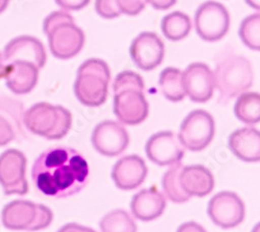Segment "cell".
I'll return each instance as SVG.
<instances>
[{
    "mask_svg": "<svg viewBox=\"0 0 260 232\" xmlns=\"http://www.w3.org/2000/svg\"><path fill=\"white\" fill-rule=\"evenodd\" d=\"M90 169L77 150L55 146L36 159L31 178L38 191L47 197L62 199L78 194L89 182Z\"/></svg>",
    "mask_w": 260,
    "mask_h": 232,
    "instance_id": "obj_1",
    "label": "cell"
},
{
    "mask_svg": "<svg viewBox=\"0 0 260 232\" xmlns=\"http://www.w3.org/2000/svg\"><path fill=\"white\" fill-rule=\"evenodd\" d=\"M114 113L124 125H139L149 115L143 77L134 71H123L113 84Z\"/></svg>",
    "mask_w": 260,
    "mask_h": 232,
    "instance_id": "obj_2",
    "label": "cell"
},
{
    "mask_svg": "<svg viewBox=\"0 0 260 232\" xmlns=\"http://www.w3.org/2000/svg\"><path fill=\"white\" fill-rule=\"evenodd\" d=\"M213 76L214 87L220 94V103H228L231 99L247 92L254 81L250 60L231 52L224 53L218 59Z\"/></svg>",
    "mask_w": 260,
    "mask_h": 232,
    "instance_id": "obj_3",
    "label": "cell"
},
{
    "mask_svg": "<svg viewBox=\"0 0 260 232\" xmlns=\"http://www.w3.org/2000/svg\"><path fill=\"white\" fill-rule=\"evenodd\" d=\"M43 30L48 38L50 51L56 58L70 59L77 55L84 46V32L66 11L48 15L44 20Z\"/></svg>",
    "mask_w": 260,
    "mask_h": 232,
    "instance_id": "obj_4",
    "label": "cell"
},
{
    "mask_svg": "<svg viewBox=\"0 0 260 232\" xmlns=\"http://www.w3.org/2000/svg\"><path fill=\"white\" fill-rule=\"evenodd\" d=\"M111 70L100 58H90L78 68L74 93L78 101L89 108H98L108 96Z\"/></svg>",
    "mask_w": 260,
    "mask_h": 232,
    "instance_id": "obj_5",
    "label": "cell"
},
{
    "mask_svg": "<svg viewBox=\"0 0 260 232\" xmlns=\"http://www.w3.org/2000/svg\"><path fill=\"white\" fill-rule=\"evenodd\" d=\"M24 124L26 129L36 136L47 140H60L71 128L72 115L61 105L39 102L25 112Z\"/></svg>",
    "mask_w": 260,
    "mask_h": 232,
    "instance_id": "obj_6",
    "label": "cell"
},
{
    "mask_svg": "<svg viewBox=\"0 0 260 232\" xmlns=\"http://www.w3.org/2000/svg\"><path fill=\"white\" fill-rule=\"evenodd\" d=\"M53 221V213L46 205L27 200H15L3 210V224L10 230L39 231Z\"/></svg>",
    "mask_w": 260,
    "mask_h": 232,
    "instance_id": "obj_7",
    "label": "cell"
},
{
    "mask_svg": "<svg viewBox=\"0 0 260 232\" xmlns=\"http://www.w3.org/2000/svg\"><path fill=\"white\" fill-rule=\"evenodd\" d=\"M215 134L213 117L204 110L190 112L182 121L178 140L184 149L199 152L210 145Z\"/></svg>",
    "mask_w": 260,
    "mask_h": 232,
    "instance_id": "obj_8",
    "label": "cell"
},
{
    "mask_svg": "<svg viewBox=\"0 0 260 232\" xmlns=\"http://www.w3.org/2000/svg\"><path fill=\"white\" fill-rule=\"evenodd\" d=\"M194 27L198 36L206 42H218L228 32L230 15L220 3L208 0L202 4L194 15Z\"/></svg>",
    "mask_w": 260,
    "mask_h": 232,
    "instance_id": "obj_9",
    "label": "cell"
},
{
    "mask_svg": "<svg viewBox=\"0 0 260 232\" xmlns=\"http://www.w3.org/2000/svg\"><path fill=\"white\" fill-rule=\"evenodd\" d=\"M26 163L23 152L17 149L6 150L0 155V184L7 196L28 193Z\"/></svg>",
    "mask_w": 260,
    "mask_h": 232,
    "instance_id": "obj_10",
    "label": "cell"
},
{
    "mask_svg": "<svg viewBox=\"0 0 260 232\" xmlns=\"http://www.w3.org/2000/svg\"><path fill=\"white\" fill-rule=\"evenodd\" d=\"M207 213L211 221L224 229L234 228L245 219V204L237 194L229 191L215 194L209 201Z\"/></svg>",
    "mask_w": 260,
    "mask_h": 232,
    "instance_id": "obj_11",
    "label": "cell"
},
{
    "mask_svg": "<svg viewBox=\"0 0 260 232\" xmlns=\"http://www.w3.org/2000/svg\"><path fill=\"white\" fill-rule=\"evenodd\" d=\"M24 115L22 102L8 96H0V147L26 137Z\"/></svg>",
    "mask_w": 260,
    "mask_h": 232,
    "instance_id": "obj_12",
    "label": "cell"
},
{
    "mask_svg": "<svg viewBox=\"0 0 260 232\" xmlns=\"http://www.w3.org/2000/svg\"><path fill=\"white\" fill-rule=\"evenodd\" d=\"M129 135L122 123L107 120L99 123L93 130L92 144L95 150L108 157L122 154L129 145Z\"/></svg>",
    "mask_w": 260,
    "mask_h": 232,
    "instance_id": "obj_13",
    "label": "cell"
},
{
    "mask_svg": "<svg viewBox=\"0 0 260 232\" xmlns=\"http://www.w3.org/2000/svg\"><path fill=\"white\" fill-rule=\"evenodd\" d=\"M129 52L138 68L143 71H151L162 62L165 44L155 32L144 31L133 41Z\"/></svg>",
    "mask_w": 260,
    "mask_h": 232,
    "instance_id": "obj_14",
    "label": "cell"
},
{
    "mask_svg": "<svg viewBox=\"0 0 260 232\" xmlns=\"http://www.w3.org/2000/svg\"><path fill=\"white\" fill-rule=\"evenodd\" d=\"M145 149L148 158L159 167L176 164L184 156L183 146L172 131H160L151 136Z\"/></svg>",
    "mask_w": 260,
    "mask_h": 232,
    "instance_id": "obj_15",
    "label": "cell"
},
{
    "mask_svg": "<svg viewBox=\"0 0 260 232\" xmlns=\"http://www.w3.org/2000/svg\"><path fill=\"white\" fill-rule=\"evenodd\" d=\"M185 94L197 103L211 99L214 92V76L211 69L204 62H192L183 72Z\"/></svg>",
    "mask_w": 260,
    "mask_h": 232,
    "instance_id": "obj_16",
    "label": "cell"
},
{
    "mask_svg": "<svg viewBox=\"0 0 260 232\" xmlns=\"http://www.w3.org/2000/svg\"><path fill=\"white\" fill-rule=\"evenodd\" d=\"M5 64L23 60L42 69L46 64L47 54L42 42L31 36H20L10 41L4 51Z\"/></svg>",
    "mask_w": 260,
    "mask_h": 232,
    "instance_id": "obj_17",
    "label": "cell"
},
{
    "mask_svg": "<svg viewBox=\"0 0 260 232\" xmlns=\"http://www.w3.org/2000/svg\"><path fill=\"white\" fill-rule=\"evenodd\" d=\"M148 175L145 160L139 155H127L120 158L112 170V178L116 186L122 191L138 188Z\"/></svg>",
    "mask_w": 260,
    "mask_h": 232,
    "instance_id": "obj_18",
    "label": "cell"
},
{
    "mask_svg": "<svg viewBox=\"0 0 260 232\" xmlns=\"http://www.w3.org/2000/svg\"><path fill=\"white\" fill-rule=\"evenodd\" d=\"M39 70L31 62L23 60L6 64L4 78L7 87L16 95L30 93L38 83Z\"/></svg>",
    "mask_w": 260,
    "mask_h": 232,
    "instance_id": "obj_19",
    "label": "cell"
},
{
    "mask_svg": "<svg viewBox=\"0 0 260 232\" xmlns=\"http://www.w3.org/2000/svg\"><path fill=\"white\" fill-rule=\"evenodd\" d=\"M166 207L167 200L155 186L142 189L133 197L130 203L134 217L143 222H150L159 218Z\"/></svg>",
    "mask_w": 260,
    "mask_h": 232,
    "instance_id": "obj_20",
    "label": "cell"
},
{
    "mask_svg": "<svg viewBox=\"0 0 260 232\" xmlns=\"http://www.w3.org/2000/svg\"><path fill=\"white\" fill-rule=\"evenodd\" d=\"M229 149L241 160L260 161V130L244 127L233 131L228 140Z\"/></svg>",
    "mask_w": 260,
    "mask_h": 232,
    "instance_id": "obj_21",
    "label": "cell"
},
{
    "mask_svg": "<svg viewBox=\"0 0 260 232\" xmlns=\"http://www.w3.org/2000/svg\"><path fill=\"white\" fill-rule=\"evenodd\" d=\"M180 184L188 196L205 197L212 192L214 177L204 165H187L183 167L181 170Z\"/></svg>",
    "mask_w": 260,
    "mask_h": 232,
    "instance_id": "obj_22",
    "label": "cell"
},
{
    "mask_svg": "<svg viewBox=\"0 0 260 232\" xmlns=\"http://www.w3.org/2000/svg\"><path fill=\"white\" fill-rule=\"evenodd\" d=\"M159 87L161 93L171 102L182 101L185 97L183 84V72L174 67H169L159 75Z\"/></svg>",
    "mask_w": 260,
    "mask_h": 232,
    "instance_id": "obj_23",
    "label": "cell"
},
{
    "mask_svg": "<svg viewBox=\"0 0 260 232\" xmlns=\"http://www.w3.org/2000/svg\"><path fill=\"white\" fill-rule=\"evenodd\" d=\"M234 115L246 125H255L260 122V94L245 92L237 97L234 104Z\"/></svg>",
    "mask_w": 260,
    "mask_h": 232,
    "instance_id": "obj_24",
    "label": "cell"
},
{
    "mask_svg": "<svg viewBox=\"0 0 260 232\" xmlns=\"http://www.w3.org/2000/svg\"><path fill=\"white\" fill-rule=\"evenodd\" d=\"M191 26L190 18L186 14L178 11L165 16L161 21V31L172 42L185 39L190 32Z\"/></svg>",
    "mask_w": 260,
    "mask_h": 232,
    "instance_id": "obj_25",
    "label": "cell"
},
{
    "mask_svg": "<svg viewBox=\"0 0 260 232\" xmlns=\"http://www.w3.org/2000/svg\"><path fill=\"white\" fill-rule=\"evenodd\" d=\"M183 165L181 162L171 165L161 180L165 195L169 200L175 203H183L190 199V196L183 191L180 184V174Z\"/></svg>",
    "mask_w": 260,
    "mask_h": 232,
    "instance_id": "obj_26",
    "label": "cell"
},
{
    "mask_svg": "<svg viewBox=\"0 0 260 232\" xmlns=\"http://www.w3.org/2000/svg\"><path fill=\"white\" fill-rule=\"evenodd\" d=\"M101 232H137L134 218L124 209H115L106 214L100 221Z\"/></svg>",
    "mask_w": 260,
    "mask_h": 232,
    "instance_id": "obj_27",
    "label": "cell"
},
{
    "mask_svg": "<svg viewBox=\"0 0 260 232\" xmlns=\"http://www.w3.org/2000/svg\"><path fill=\"white\" fill-rule=\"evenodd\" d=\"M238 35L243 43L254 51H260V14L246 17L241 23Z\"/></svg>",
    "mask_w": 260,
    "mask_h": 232,
    "instance_id": "obj_28",
    "label": "cell"
},
{
    "mask_svg": "<svg viewBox=\"0 0 260 232\" xmlns=\"http://www.w3.org/2000/svg\"><path fill=\"white\" fill-rule=\"evenodd\" d=\"M95 10L104 19H115L122 15L118 0H96Z\"/></svg>",
    "mask_w": 260,
    "mask_h": 232,
    "instance_id": "obj_29",
    "label": "cell"
},
{
    "mask_svg": "<svg viewBox=\"0 0 260 232\" xmlns=\"http://www.w3.org/2000/svg\"><path fill=\"white\" fill-rule=\"evenodd\" d=\"M148 0H118L122 14L128 16H137L144 11Z\"/></svg>",
    "mask_w": 260,
    "mask_h": 232,
    "instance_id": "obj_30",
    "label": "cell"
},
{
    "mask_svg": "<svg viewBox=\"0 0 260 232\" xmlns=\"http://www.w3.org/2000/svg\"><path fill=\"white\" fill-rule=\"evenodd\" d=\"M91 0H55V4L63 11H80L90 4Z\"/></svg>",
    "mask_w": 260,
    "mask_h": 232,
    "instance_id": "obj_31",
    "label": "cell"
},
{
    "mask_svg": "<svg viewBox=\"0 0 260 232\" xmlns=\"http://www.w3.org/2000/svg\"><path fill=\"white\" fill-rule=\"evenodd\" d=\"M177 3V0H148V4L155 10L166 11L174 7Z\"/></svg>",
    "mask_w": 260,
    "mask_h": 232,
    "instance_id": "obj_32",
    "label": "cell"
},
{
    "mask_svg": "<svg viewBox=\"0 0 260 232\" xmlns=\"http://www.w3.org/2000/svg\"><path fill=\"white\" fill-rule=\"evenodd\" d=\"M57 232H96L94 229L76 223H69L62 226Z\"/></svg>",
    "mask_w": 260,
    "mask_h": 232,
    "instance_id": "obj_33",
    "label": "cell"
},
{
    "mask_svg": "<svg viewBox=\"0 0 260 232\" xmlns=\"http://www.w3.org/2000/svg\"><path fill=\"white\" fill-rule=\"evenodd\" d=\"M176 232H207L200 224L196 222H186L179 226Z\"/></svg>",
    "mask_w": 260,
    "mask_h": 232,
    "instance_id": "obj_34",
    "label": "cell"
},
{
    "mask_svg": "<svg viewBox=\"0 0 260 232\" xmlns=\"http://www.w3.org/2000/svg\"><path fill=\"white\" fill-rule=\"evenodd\" d=\"M245 2L250 8L256 11H260V0H245Z\"/></svg>",
    "mask_w": 260,
    "mask_h": 232,
    "instance_id": "obj_35",
    "label": "cell"
},
{
    "mask_svg": "<svg viewBox=\"0 0 260 232\" xmlns=\"http://www.w3.org/2000/svg\"><path fill=\"white\" fill-rule=\"evenodd\" d=\"M5 68H6V64H5V60H4V56L2 55V53H0V79L4 78Z\"/></svg>",
    "mask_w": 260,
    "mask_h": 232,
    "instance_id": "obj_36",
    "label": "cell"
},
{
    "mask_svg": "<svg viewBox=\"0 0 260 232\" xmlns=\"http://www.w3.org/2000/svg\"><path fill=\"white\" fill-rule=\"evenodd\" d=\"M10 4V0H0V14L6 11Z\"/></svg>",
    "mask_w": 260,
    "mask_h": 232,
    "instance_id": "obj_37",
    "label": "cell"
},
{
    "mask_svg": "<svg viewBox=\"0 0 260 232\" xmlns=\"http://www.w3.org/2000/svg\"><path fill=\"white\" fill-rule=\"evenodd\" d=\"M252 232H260V222L257 223V224L254 226V228L252 229Z\"/></svg>",
    "mask_w": 260,
    "mask_h": 232,
    "instance_id": "obj_38",
    "label": "cell"
}]
</instances>
